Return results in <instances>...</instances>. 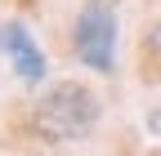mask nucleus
<instances>
[{
	"label": "nucleus",
	"mask_w": 161,
	"mask_h": 156,
	"mask_svg": "<svg viewBox=\"0 0 161 156\" xmlns=\"http://www.w3.org/2000/svg\"><path fill=\"white\" fill-rule=\"evenodd\" d=\"M98 116H103V103H98V94L80 81H63L45 89L31 107V134L45 143H76L94 134Z\"/></svg>",
	"instance_id": "f257e3e1"
},
{
	"label": "nucleus",
	"mask_w": 161,
	"mask_h": 156,
	"mask_svg": "<svg viewBox=\"0 0 161 156\" xmlns=\"http://www.w3.org/2000/svg\"><path fill=\"white\" fill-rule=\"evenodd\" d=\"M72 49L90 71H112L116 67V13L108 0H85L72 27Z\"/></svg>",
	"instance_id": "f03ea898"
},
{
	"label": "nucleus",
	"mask_w": 161,
	"mask_h": 156,
	"mask_svg": "<svg viewBox=\"0 0 161 156\" xmlns=\"http://www.w3.org/2000/svg\"><path fill=\"white\" fill-rule=\"evenodd\" d=\"M0 54L14 63L18 81H27V85H40V81H45V54H40L36 36L27 31V23H18V18L0 23Z\"/></svg>",
	"instance_id": "7ed1b4c3"
},
{
	"label": "nucleus",
	"mask_w": 161,
	"mask_h": 156,
	"mask_svg": "<svg viewBox=\"0 0 161 156\" xmlns=\"http://www.w3.org/2000/svg\"><path fill=\"white\" fill-rule=\"evenodd\" d=\"M143 54L161 63V23H152V27H148V36H143Z\"/></svg>",
	"instance_id": "20e7f679"
}]
</instances>
